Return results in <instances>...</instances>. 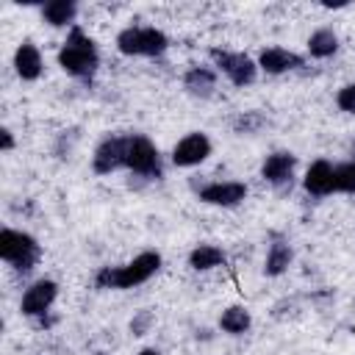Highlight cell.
Instances as JSON below:
<instances>
[{
  "label": "cell",
  "mask_w": 355,
  "mask_h": 355,
  "mask_svg": "<svg viewBox=\"0 0 355 355\" xmlns=\"http://www.w3.org/2000/svg\"><path fill=\"white\" fill-rule=\"evenodd\" d=\"M183 89L191 94V97H211L216 92V69L211 67H189L186 75H183Z\"/></svg>",
  "instance_id": "9a60e30c"
},
{
  "label": "cell",
  "mask_w": 355,
  "mask_h": 355,
  "mask_svg": "<svg viewBox=\"0 0 355 355\" xmlns=\"http://www.w3.org/2000/svg\"><path fill=\"white\" fill-rule=\"evenodd\" d=\"M125 169H130L136 178H144V180H158L164 175L161 153H158V147L144 133H130L128 136Z\"/></svg>",
  "instance_id": "5b68a950"
},
{
  "label": "cell",
  "mask_w": 355,
  "mask_h": 355,
  "mask_svg": "<svg viewBox=\"0 0 355 355\" xmlns=\"http://www.w3.org/2000/svg\"><path fill=\"white\" fill-rule=\"evenodd\" d=\"M197 197L216 208H236L247 197V186L241 180H211L197 189Z\"/></svg>",
  "instance_id": "9c48e42d"
},
{
  "label": "cell",
  "mask_w": 355,
  "mask_h": 355,
  "mask_svg": "<svg viewBox=\"0 0 355 355\" xmlns=\"http://www.w3.org/2000/svg\"><path fill=\"white\" fill-rule=\"evenodd\" d=\"M250 324H252L250 311L241 308V305H230V308H225L222 316H219V327H222L225 333H230V336H244V333L250 330Z\"/></svg>",
  "instance_id": "ffe728a7"
},
{
  "label": "cell",
  "mask_w": 355,
  "mask_h": 355,
  "mask_svg": "<svg viewBox=\"0 0 355 355\" xmlns=\"http://www.w3.org/2000/svg\"><path fill=\"white\" fill-rule=\"evenodd\" d=\"M263 122H266V119H263V114H258V111H244L241 116H236L233 130H236V133H255Z\"/></svg>",
  "instance_id": "7402d4cb"
},
{
  "label": "cell",
  "mask_w": 355,
  "mask_h": 355,
  "mask_svg": "<svg viewBox=\"0 0 355 355\" xmlns=\"http://www.w3.org/2000/svg\"><path fill=\"white\" fill-rule=\"evenodd\" d=\"M44 69V58H42V50L33 44V42H22L17 50H14V72L22 78V80H36Z\"/></svg>",
  "instance_id": "5bb4252c"
},
{
  "label": "cell",
  "mask_w": 355,
  "mask_h": 355,
  "mask_svg": "<svg viewBox=\"0 0 355 355\" xmlns=\"http://www.w3.org/2000/svg\"><path fill=\"white\" fill-rule=\"evenodd\" d=\"M305 64V58L288 47H263L258 53V69H263L266 75H286L294 72Z\"/></svg>",
  "instance_id": "7c38bea8"
},
{
  "label": "cell",
  "mask_w": 355,
  "mask_h": 355,
  "mask_svg": "<svg viewBox=\"0 0 355 355\" xmlns=\"http://www.w3.org/2000/svg\"><path fill=\"white\" fill-rule=\"evenodd\" d=\"M78 17V6L72 0H47L42 6V19L50 28H72Z\"/></svg>",
  "instance_id": "2e32d148"
},
{
  "label": "cell",
  "mask_w": 355,
  "mask_h": 355,
  "mask_svg": "<svg viewBox=\"0 0 355 355\" xmlns=\"http://www.w3.org/2000/svg\"><path fill=\"white\" fill-rule=\"evenodd\" d=\"M139 355H161V352L153 349V347H144V349H139Z\"/></svg>",
  "instance_id": "484cf974"
},
{
  "label": "cell",
  "mask_w": 355,
  "mask_h": 355,
  "mask_svg": "<svg viewBox=\"0 0 355 355\" xmlns=\"http://www.w3.org/2000/svg\"><path fill=\"white\" fill-rule=\"evenodd\" d=\"M211 155V139L202 130H191L186 133L175 147H172V164L175 166H200L205 158Z\"/></svg>",
  "instance_id": "30bf717a"
},
{
  "label": "cell",
  "mask_w": 355,
  "mask_h": 355,
  "mask_svg": "<svg viewBox=\"0 0 355 355\" xmlns=\"http://www.w3.org/2000/svg\"><path fill=\"white\" fill-rule=\"evenodd\" d=\"M55 300H58V283L50 280V277H39V280H33V283L22 291L19 311H22V316H28V319H42V322H44V316L50 313V308H53Z\"/></svg>",
  "instance_id": "52a82bcc"
},
{
  "label": "cell",
  "mask_w": 355,
  "mask_h": 355,
  "mask_svg": "<svg viewBox=\"0 0 355 355\" xmlns=\"http://www.w3.org/2000/svg\"><path fill=\"white\" fill-rule=\"evenodd\" d=\"M169 47V36L155 25H128L116 33V50L136 58H158Z\"/></svg>",
  "instance_id": "3957f363"
},
{
  "label": "cell",
  "mask_w": 355,
  "mask_h": 355,
  "mask_svg": "<svg viewBox=\"0 0 355 355\" xmlns=\"http://www.w3.org/2000/svg\"><path fill=\"white\" fill-rule=\"evenodd\" d=\"M158 269H161V252L144 250L133 261H128L122 266H103V269H97L94 286L97 288H119V291L136 288V286L147 283Z\"/></svg>",
  "instance_id": "7a4b0ae2"
},
{
  "label": "cell",
  "mask_w": 355,
  "mask_h": 355,
  "mask_svg": "<svg viewBox=\"0 0 355 355\" xmlns=\"http://www.w3.org/2000/svg\"><path fill=\"white\" fill-rule=\"evenodd\" d=\"M227 261L225 250L216 247V244H197L191 252H189V266L194 272H208V269H216Z\"/></svg>",
  "instance_id": "ac0fdd59"
},
{
  "label": "cell",
  "mask_w": 355,
  "mask_h": 355,
  "mask_svg": "<svg viewBox=\"0 0 355 355\" xmlns=\"http://www.w3.org/2000/svg\"><path fill=\"white\" fill-rule=\"evenodd\" d=\"M0 150L3 153L14 150V133H11V128H0Z\"/></svg>",
  "instance_id": "d4e9b609"
},
{
  "label": "cell",
  "mask_w": 355,
  "mask_h": 355,
  "mask_svg": "<svg viewBox=\"0 0 355 355\" xmlns=\"http://www.w3.org/2000/svg\"><path fill=\"white\" fill-rule=\"evenodd\" d=\"M125 155H128V136L111 133L105 136L92 155V169L97 175H111L116 169H125Z\"/></svg>",
  "instance_id": "ba28073f"
},
{
  "label": "cell",
  "mask_w": 355,
  "mask_h": 355,
  "mask_svg": "<svg viewBox=\"0 0 355 355\" xmlns=\"http://www.w3.org/2000/svg\"><path fill=\"white\" fill-rule=\"evenodd\" d=\"M338 50V36L333 28H319L308 36V53L311 58H330Z\"/></svg>",
  "instance_id": "d6986e66"
},
{
  "label": "cell",
  "mask_w": 355,
  "mask_h": 355,
  "mask_svg": "<svg viewBox=\"0 0 355 355\" xmlns=\"http://www.w3.org/2000/svg\"><path fill=\"white\" fill-rule=\"evenodd\" d=\"M0 258L11 269H17V272L25 275V272H31L39 263L42 247H39V241L31 233L17 230V227H3L0 230Z\"/></svg>",
  "instance_id": "277c9868"
},
{
  "label": "cell",
  "mask_w": 355,
  "mask_h": 355,
  "mask_svg": "<svg viewBox=\"0 0 355 355\" xmlns=\"http://www.w3.org/2000/svg\"><path fill=\"white\" fill-rule=\"evenodd\" d=\"M294 166H297V155H291L288 150H277V153H269L261 164V178L275 186V189H286L291 186V178H294Z\"/></svg>",
  "instance_id": "8fae6325"
},
{
  "label": "cell",
  "mask_w": 355,
  "mask_h": 355,
  "mask_svg": "<svg viewBox=\"0 0 355 355\" xmlns=\"http://www.w3.org/2000/svg\"><path fill=\"white\" fill-rule=\"evenodd\" d=\"M214 67L239 89L255 83L258 78V61H252L247 53H239V50H225V47H211L208 50Z\"/></svg>",
  "instance_id": "8992f818"
},
{
  "label": "cell",
  "mask_w": 355,
  "mask_h": 355,
  "mask_svg": "<svg viewBox=\"0 0 355 355\" xmlns=\"http://www.w3.org/2000/svg\"><path fill=\"white\" fill-rule=\"evenodd\" d=\"M302 186L311 197H327L336 191V166L324 158L313 161L308 169H305V178H302Z\"/></svg>",
  "instance_id": "4fadbf2b"
},
{
  "label": "cell",
  "mask_w": 355,
  "mask_h": 355,
  "mask_svg": "<svg viewBox=\"0 0 355 355\" xmlns=\"http://www.w3.org/2000/svg\"><path fill=\"white\" fill-rule=\"evenodd\" d=\"M150 327H153V311H139V313L130 319V333H133V336H144Z\"/></svg>",
  "instance_id": "cb8c5ba5"
},
{
  "label": "cell",
  "mask_w": 355,
  "mask_h": 355,
  "mask_svg": "<svg viewBox=\"0 0 355 355\" xmlns=\"http://www.w3.org/2000/svg\"><path fill=\"white\" fill-rule=\"evenodd\" d=\"M336 105H338L344 114H355V83H347V86L338 89Z\"/></svg>",
  "instance_id": "603a6c76"
},
{
  "label": "cell",
  "mask_w": 355,
  "mask_h": 355,
  "mask_svg": "<svg viewBox=\"0 0 355 355\" xmlns=\"http://www.w3.org/2000/svg\"><path fill=\"white\" fill-rule=\"evenodd\" d=\"M58 67L69 78L83 80V83H89L94 78V72L100 67V53H97L94 39L83 28H78V25L69 28L64 44L58 47Z\"/></svg>",
  "instance_id": "6da1fadb"
},
{
  "label": "cell",
  "mask_w": 355,
  "mask_h": 355,
  "mask_svg": "<svg viewBox=\"0 0 355 355\" xmlns=\"http://www.w3.org/2000/svg\"><path fill=\"white\" fill-rule=\"evenodd\" d=\"M336 191L341 194H355V158L336 164Z\"/></svg>",
  "instance_id": "44dd1931"
},
{
  "label": "cell",
  "mask_w": 355,
  "mask_h": 355,
  "mask_svg": "<svg viewBox=\"0 0 355 355\" xmlns=\"http://www.w3.org/2000/svg\"><path fill=\"white\" fill-rule=\"evenodd\" d=\"M291 244L286 239H272V244L266 247V261H263V272L269 277H280L288 266H291Z\"/></svg>",
  "instance_id": "e0dca14e"
}]
</instances>
